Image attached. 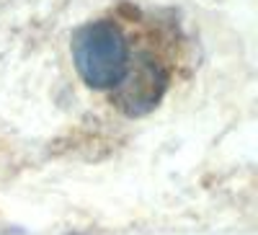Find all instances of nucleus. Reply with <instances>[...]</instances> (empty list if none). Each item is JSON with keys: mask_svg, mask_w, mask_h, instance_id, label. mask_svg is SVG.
<instances>
[{"mask_svg": "<svg viewBox=\"0 0 258 235\" xmlns=\"http://www.w3.org/2000/svg\"><path fill=\"white\" fill-rule=\"evenodd\" d=\"M73 62L85 85L96 91H114L129 70L132 49L121 26L101 18L73 34Z\"/></svg>", "mask_w": 258, "mask_h": 235, "instance_id": "obj_1", "label": "nucleus"}, {"mask_svg": "<svg viewBox=\"0 0 258 235\" xmlns=\"http://www.w3.org/2000/svg\"><path fill=\"white\" fill-rule=\"evenodd\" d=\"M170 85V70L153 54L132 57L124 80L114 88V101L126 116H142L160 103Z\"/></svg>", "mask_w": 258, "mask_h": 235, "instance_id": "obj_2", "label": "nucleus"}]
</instances>
